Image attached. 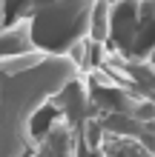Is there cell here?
Masks as SVG:
<instances>
[{
  "instance_id": "obj_1",
  "label": "cell",
  "mask_w": 155,
  "mask_h": 157,
  "mask_svg": "<svg viewBox=\"0 0 155 157\" xmlns=\"http://www.w3.org/2000/svg\"><path fill=\"white\" fill-rule=\"evenodd\" d=\"M32 49V20H17L0 32V57H12Z\"/></svg>"
},
{
  "instance_id": "obj_2",
  "label": "cell",
  "mask_w": 155,
  "mask_h": 157,
  "mask_svg": "<svg viewBox=\"0 0 155 157\" xmlns=\"http://www.w3.org/2000/svg\"><path fill=\"white\" fill-rule=\"evenodd\" d=\"M43 60H46V54H43V52H38V49H26V52H20V54L3 57V71H6V75H12V77H17V75H23V71L38 69Z\"/></svg>"
},
{
  "instance_id": "obj_3",
  "label": "cell",
  "mask_w": 155,
  "mask_h": 157,
  "mask_svg": "<svg viewBox=\"0 0 155 157\" xmlns=\"http://www.w3.org/2000/svg\"><path fill=\"white\" fill-rule=\"evenodd\" d=\"M109 3L106 0H92V6H89V37L92 40H104L109 34Z\"/></svg>"
}]
</instances>
